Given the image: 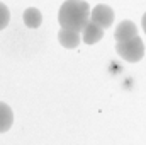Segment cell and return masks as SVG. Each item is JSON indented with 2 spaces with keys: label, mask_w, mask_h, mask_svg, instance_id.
<instances>
[{
  "label": "cell",
  "mask_w": 146,
  "mask_h": 145,
  "mask_svg": "<svg viewBox=\"0 0 146 145\" xmlns=\"http://www.w3.org/2000/svg\"><path fill=\"white\" fill-rule=\"evenodd\" d=\"M90 21V5L85 0H66L58 12V22L61 29L82 33Z\"/></svg>",
  "instance_id": "6da1fadb"
},
{
  "label": "cell",
  "mask_w": 146,
  "mask_h": 145,
  "mask_svg": "<svg viewBox=\"0 0 146 145\" xmlns=\"http://www.w3.org/2000/svg\"><path fill=\"white\" fill-rule=\"evenodd\" d=\"M115 51L126 62L136 63V62H139L145 56V44H143V39L141 38L136 36V38H133V39H129V41L117 43L115 44Z\"/></svg>",
  "instance_id": "7a4b0ae2"
},
{
  "label": "cell",
  "mask_w": 146,
  "mask_h": 145,
  "mask_svg": "<svg viewBox=\"0 0 146 145\" xmlns=\"http://www.w3.org/2000/svg\"><path fill=\"white\" fill-rule=\"evenodd\" d=\"M90 21L102 29H107L114 22V10L106 3H99L90 10Z\"/></svg>",
  "instance_id": "3957f363"
},
{
  "label": "cell",
  "mask_w": 146,
  "mask_h": 145,
  "mask_svg": "<svg viewBox=\"0 0 146 145\" xmlns=\"http://www.w3.org/2000/svg\"><path fill=\"white\" fill-rule=\"evenodd\" d=\"M102 38H104V29L99 28L97 24H94L92 21H88L87 26H85L83 31H82V39H83V43H85V44H95V43H99Z\"/></svg>",
  "instance_id": "277c9868"
},
{
  "label": "cell",
  "mask_w": 146,
  "mask_h": 145,
  "mask_svg": "<svg viewBox=\"0 0 146 145\" xmlns=\"http://www.w3.org/2000/svg\"><path fill=\"white\" fill-rule=\"evenodd\" d=\"M114 36H115V39H117V43L129 41V39H133V38L138 36V29H136L134 22H131V21H122V22L115 28Z\"/></svg>",
  "instance_id": "5b68a950"
},
{
  "label": "cell",
  "mask_w": 146,
  "mask_h": 145,
  "mask_svg": "<svg viewBox=\"0 0 146 145\" xmlns=\"http://www.w3.org/2000/svg\"><path fill=\"white\" fill-rule=\"evenodd\" d=\"M58 39H60V44L63 48H68L73 50L80 44V33H75V31H68V29H61L58 33Z\"/></svg>",
  "instance_id": "8992f818"
},
{
  "label": "cell",
  "mask_w": 146,
  "mask_h": 145,
  "mask_svg": "<svg viewBox=\"0 0 146 145\" xmlns=\"http://www.w3.org/2000/svg\"><path fill=\"white\" fill-rule=\"evenodd\" d=\"M22 21H24V24H26L27 28L36 29V28H39V26L42 24V15H41L39 9H36V7H29V9L24 10Z\"/></svg>",
  "instance_id": "52a82bcc"
},
{
  "label": "cell",
  "mask_w": 146,
  "mask_h": 145,
  "mask_svg": "<svg viewBox=\"0 0 146 145\" xmlns=\"http://www.w3.org/2000/svg\"><path fill=\"white\" fill-rule=\"evenodd\" d=\"M12 123H14V113H12L10 106L0 101V133L9 132Z\"/></svg>",
  "instance_id": "ba28073f"
},
{
  "label": "cell",
  "mask_w": 146,
  "mask_h": 145,
  "mask_svg": "<svg viewBox=\"0 0 146 145\" xmlns=\"http://www.w3.org/2000/svg\"><path fill=\"white\" fill-rule=\"evenodd\" d=\"M9 22H10V10L7 9L5 3L0 2V31L5 29L9 26Z\"/></svg>",
  "instance_id": "9c48e42d"
},
{
  "label": "cell",
  "mask_w": 146,
  "mask_h": 145,
  "mask_svg": "<svg viewBox=\"0 0 146 145\" xmlns=\"http://www.w3.org/2000/svg\"><path fill=\"white\" fill-rule=\"evenodd\" d=\"M141 24H143V29H145V33H146V14L143 15V21H141Z\"/></svg>",
  "instance_id": "30bf717a"
}]
</instances>
